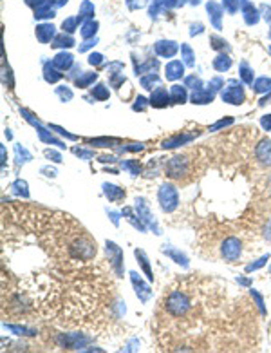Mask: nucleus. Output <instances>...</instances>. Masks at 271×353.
I'll return each mask as SVG.
<instances>
[{"mask_svg":"<svg viewBox=\"0 0 271 353\" xmlns=\"http://www.w3.org/2000/svg\"><path fill=\"white\" fill-rule=\"evenodd\" d=\"M255 156L261 160L264 165H271V142L270 140H262L255 148Z\"/></svg>","mask_w":271,"mask_h":353,"instance_id":"7","label":"nucleus"},{"mask_svg":"<svg viewBox=\"0 0 271 353\" xmlns=\"http://www.w3.org/2000/svg\"><path fill=\"white\" fill-rule=\"evenodd\" d=\"M92 14H94V4H90L89 0H83V4L80 6V16L78 18H90Z\"/></svg>","mask_w":271,"mask_h":353,"instance_id":"20","label":"nucleus"},{"mask_svg":"<svg viewBox=\"0 0 271 353\" xmlns=\"http://www.w3.org/2000/svg\"><path fill=\"white\" fill-rule=\"evenodd\" d=\"M188 168H190V165H188V158H185V156L172 158L170 162L167 163V174L170 178L185 176L186 172H188Z\"/></svg>","mask_w":271,"mask_h":353,"instance_id":"2","label":"nucleus"},{"mask_svg":"<svg viewBox=\"0 0 271 353\" xmlns=\"http://www.w3.org/2000/svg\"><path fill=\"white\" fill-rule=\"evenodd\" d=\"M96 29H98V22L87 20V22H83V26H81V36H83V38H90V36H94Z\"/></svg>","mask_w":271,"mask_h":353,"instance_id":"19","label":"nucleus"},{"mask_svg":"<svg viewBox=\"0 0 271 353\" xmlns=\"http://www.w3.org/2000/svg\"><path fill=\"white\" fill-rule=\"evenodd\" d=\"M101 60H103V56L101 54H98V52H92L89 56V64H92V66H98V64H101Z\"/></svg>","mask_w":271,"mask_h":353,"instance_id":"40","label":"nucleus"},{"mask_svg":"<svg viewBox=\"0 0 271 353\" xmlns=\"http://www.w3.org/2000/svg\"><path fill=\"white\" fill-rule=\"evenodd\" d=\"M243 13H244V20H246L248 26H253L259 22V11L255 10L253 4H250V2L243 4Z\"/></svg>","mask_w":271,"mask_h":353,"instance_id":"13","label":"nucleus"},{"mask_svg":"<svg viewBox=\"0 0 271 353\" xmlns=\"http://www.w3.org/2000/svg\"><path fill=\"white\" fill-rule=\"evenodd\" d=\"M183 71H185V66L179 60H174L167 66V78L168 80H177V78L183 76Z\"/></svg>","mask_w":271,"mask_h":353,"instance_id":"12","label":"nucleus"},{"mask_svg":"<svg viewBox=\"0 0 271 353\" xmlns=\"http://www.w3.org/2000/svg\"><path fill=\"white\" fill-rule=\"evenodd\" d=\"M7 330L14 332L16 335H34L33 330H27V328H24V326H13V324H9V326H7Z\"/></svg>","mask_w":271,"mask_h":353,"instance_id":"35","label":"nucleus"},{"mask_svg":"<svg viewBox=\"0 0 271 353\" xmlns=\"http://www.w3.org/2000/svg\"><path fill=\"white\" fill-rule=\"evenodd\" d=\"M80 22V18H67V20H63V24H62V28H63V31H67V33H72L74 29H76V24Z\"/></svg>","mask_w":271,"mask_h":353,"instance_id":"31","label":"nucleus"},{"mask_svg":"<svg viewBox=\"0 0 271 353\" xmlns=\"http://www.w3.org/2000/svg\"><path fill=\"white\" fill-rule=\"evenodd\" d=\"M52 48H72L74 46V40L71 36H65V34H60L54 38V42L51 44Z\"/></svg>","mask_w":271,"mask_h":353,"instance_id":"24","label":"nucleus"},{"mask_svg":"<svg viewBox=\"0 0 271 353\" xmlns=\"http://www.w3.org/2000/svg\"><path fill=\"white\" fill-rule=\"evenodd\" d=\"M92 94H94V98H98V100H107V98H109V91H107L103 86H96Z\"/></svg>","mask_w":271,"mask_h":353,"instance_id":"32","label":"nucleus"},{"mask_svg":"<svg viewBox=\"0 0 271 353\" xmlns=\"http://www.w3.org/2000/svg\"><path fill=\"white\" fill-rule=\"evenodd\" d=\"M136 102H138V104H134V109H136V110H143V109H145V102H147V100H145L143 96H138V100H136Z\"/></svg>","mask_w":271,"mask_h":353,"instance_id":"46","label":"nucleus"},{"mask_svg":"<svg viewBox=\"0 0 271 353\" xmlns=\"http://www.w3.org/2000/svg\"><path fill=\"white\" fill-rule=\"evenodd\" d=\"M51 2H54L56 6H63V4H67V0H51Z\"/></svg>","mask_w":271,"mask_h":353,"instance_id":"50","label":"nucleus"},{"mask_svg":"<svg viewBox=\"0 0 271 353\" xmlns=\"http://www.w3.org/2000/svg\"><path fill=\"white\" fill-rule=\"evenodd\" d=\"M98 78V74L96 72H89V74H85V76H81V78H78L76 80V86L78 87H87V86H90L92 82Z\"/></svg>","mask_w":271,"mask_h":353,"instance_id":"29","label":"nucleus"},{"mask_svg":"<svg viewBox=\"0 0 271 353\" xmlns=\"http://www.w3.org/2000/svg\"><path fill=\"white\" fill-rule=\"evenodd\" d=\"M255 91L257 92H266V91H271V78H259L257 82H255Z\"/></svg>","mask_w":271,"mask_h":353,"instance_id":"27","label":"nucleus"},{"mask_svg":"<svg viewBox=\"0 0 271 353\" xmlns=\"http://www.w3.org/2000/svg\"><path fill=\"white\" fill-rule=\"evenodd\" d=\"M103 190H105V196L109 198L110 201H119L125 198V190L123 188H119L116 185H109V183H105L103 185Z\"/></svg>","mask_w":271,"mask_h":353,"instance_id":"14","label":"nucleus"},{"mask_svg":"<svg viewBox=\"0 0 271 353\" xmlns=\"http://www.w3.org/2000/svg\"><path fill=\"white\" fill-rule=\"evenodd\" d=\"M154 49H156V52L159 56L170 58L177 52V44L176 42H157L156 46H154Z\"/></svg>","mask_w":271,"mask_h":353,"instance_id":"8","label":"nucleus"},{"mask_svg":"<svg viewBox=\"0 0 271 353\" xmlns=\"http://www.w3.org/2000/svg\"><path fill=\"white\" fill-rule=\"evenodd\" d=\"M130 279H132V284H134V288H136L138 297L141 299L143 302H147L148 297H150V288H148L147 284L141 281V277H139L136 272H130Z\"/></svg>","mask_w":271,"mask_h":353,"instance_id":"6","label":"nucleus"},{"mask_svg":"<svg viewBox=\"0 0 271 353\" xmlns=\"http://www.w3.org/2000/svg\"><path fill=\"white\" fill-rule=\"evenodd\" d=\"M74 154H78L80 158H85V160H90V158L94 156L90 150H83V148H74Z\"/></svg>","mask_w":271,"mask_h":353,"instance_id":"39","label":"nucleus"},{"mask_svg":"<svg viewBox=\"0 0 271 353\" xmlns=\"http://www.w3.org/2000/svg\"><path fill=\"white\" fill-rule=\"evenodd\" d=\"M121 167L127 168V170H130V172L134 174V176H138V174H139V165H138V162H123V163H121Z\"/></svg>","mask_w":271,"mask_h":353,"instance_id":"36","label":"nucleus"},{"mask_svg":"<svg viewBox=\"0 0 271 353\" xmlns=\"http://www.w3.org/2000/svg\"><path fill=\"white\" fill-rule=\"evenodd\" d=\"M161 84V80H159V76L157 74H148V76L141 78V87H145V89H154L152 86H159Z\"/></svg>","mask_w":271,"mask_h":353,"instance_id":"26","label":"nucleus"},{"mask_svg":"<svg viewBox=\"0 0 271 353\" xmlns=\"http://www.w3.org/2000/svg\"><path fill=\"white\" fill-rule=\"evenodd\" d=\"M270 38H271V31H270Z\"/></svg>","mask_w":271,"mask_h":353,"instance_id":"52","label":"nucleus"},{"mask_svg":"<svg viewBox=\"0 0 271 353\" xmlns=\"http://www.w3.org/2000/svg\"><path fill=\"white\" fill-rule=\"evenodd\" d=\"M210 40L214 42V44H212V48H214V49H221V48H224V46H226V42H224V40H221V38H217V36H212Z\"/></svg>","mask_w":271,"mask_h":353,"instance_id":"42","label":"nucleus"},{"mask_svg":"<svg viewBox=\"0 0 271 353\" xmlns=\"http://www.w3.org/2000/svg\"><path fill=\"white\" fill-rule=\"evenodd\" d=\"M181 51H183V54H185V62H186V66H194V52H192V49L188 48V46H183L181 48Z\"/></svg>","mask_w":271,"mask_h":353,"instance_id":"33","label":"nucleus"},{"mask_svg":"<svg viewBox=\"0 0 271 353\" xmlns=\"http://www.w3.org/2000/svg\"><path fill=\"white\" fill-rule=\"evenodd\" d=\"M11 190H13V194H18V196L22 198H27L29 196V190H27V183L25 182H14L13 185H11Z\"/></svg>","mask_w":271,"mask_h":353,"instance_id":"25","label":"nucleus"},{"mask_svg":"<svg viewBox=\"0 0 271 353\" xmlns=\"http://www.w3.org/2000/svg\"><path fill=\"white\" fill-rule=\"evenodd\" d=\"M252 296H253V297H255V301H257V306H259V310H261V312H262V314H266V312H264V301H262V297H261V296H259L257 292H253V290H252Z\"/></svg>","mask_w":271,"mask_h":353,"instance_id":"41","label":"nucleus"},{"mask_svg":"<svg viewBox=\"0 0 271 353\" xmlns=\"http://www.w3.org/2000/svg\"><path fill=\"white\" fill-rule=\"evenodd\" d=\"M172 100L177 102V104H185L186 100V89L181 86H174L172 87Z\"/></svg>","mask_w":271,"mask_h":353,"instance_id":"23","label":"nucleus"},{"mask_svg":"<svg viewBox=\"0 0 271 353\" xmlns=\"http://www.w3.org/2000/svg\"><path fill=\"white\" fill-rule=\"evenodd\" d=\"M72 62H74L72 54H69V52H60V54H56L54 60H52V67H56L60 71H65V69H69V67L72 66Z\"/></svg>","mask_w":271,"mask_h":353,"instance_id":"9","label":"nucleus"},{"mask_svg":"<svg viewBox=\"0 0 271 353\" xmlns=\"http://www.w3.org/2000/svg\"><path fill=\"white\" fill-rule=\"evenodd\" d=\"M43 72H45V74H43V76H45V80L51 82V84H52V82H56V80H60V78H62V74H60V72H56L54 69H51L49 66H45Z\"/></svg>","mask_w":271,"mask_h":353,"instance_id":"30","label":"nucleus"},{"mask_svg":"<svg viewBox=\"0 0 271 353\" xmlns=\"http://www.w3.org/2000/svg\"><path fill=\"white\" fill-rule=\"evenodd\" d=\"M262 11H264V18L271 20V8H268V6H262Z\"/></svg>","mask_w":271,"mask_h":353,"instance_id":"49","label":"nucleus"},{"mask_svg":"<svg viewBox=\"0 0 271 353\" xmlns=\"http://www.w3.org/2000/svg\"><path fill=\"white\" fill-rule=\"evenodd\" d=\"M56 92L62 96L63 100H71V98H72V91H69V89H63V87H62V89H58Z\"/></svg>","mask_w":271,"mask_h":353,"instance_id":"43","label":"nucleus"},{"mask_svg":"<svg viewBox=\"0 0 271 353\" xmlns=\"http://www.w3.org/2000/svg\"><path fill=\"white\" fill-rule=\"evenodd\" d=\"M45 156H47V158H52V162H56V163L62 162L60 154H58V152H52V150H45Z\"/></svg>","mask_w":271,"mask_h":353,"instance_id":"47","label":"nucleus"},{"mask_svg":"<svg viewBox=\"0 0 271 353\" xmlns=\"http://www.w3.org/2000/svg\"><path fill=\"white\" fill-rule=\"evenodd\" d=\"M221 252H223V258L226 259V261H235V259H239V256H241V241H239L237 238H228L223 243Z\"/></svg>","mask_w":271,"mask_h":353,"instance_id":"4","label":"nucleus"},{"mask_svg":"<svg viewBox=\"0 0 271 353\" xmlns=\"http://www.w3.org/2000/svg\"><path fill=\"white\" fill-rule=\"evenodd\" d=\"M52 36H54V26L42 24V26H38V28H36V38H38L42 44L51 42Z\"/></svg>","mask_w":271,"mask_h":353,"instance_id":"11","label":"nucleus"},{"mask_svg":"<svg viewBox=\"0 0 271 353\" xmlns=\"http://www.w3.org/2000/svg\"><path fill=\"white\" fill-rule=\"evenodd\" d=\"M163 252L167 254L168 258H172L174 261L177 262V264H183V266H188V259L183 256V254H179L177 250H172V248H165Z\"/></svg>","mask_w":271,"mask_h":353,"instance_id":"22","label":"nucleus"},{"mask_svg":"<svg viewBox=\"0 0 271 353\" xmlns=\"http://www.w3.org/2000/svg\"><path fill=\"white\" fill-rule=\"evenodd\" d=\"M214 67L217 71H226V69L232 67V58L226 56V54H219V56L214 60Z\"/></svg>","mask_w":271,"mask_h":353,"instance_id":"18","label":"nucleus"},{"mask_svg":"<svg viewBox=\"0 0 271 353\" xmlns=\"http://www.w3.org/2000/svg\"><path fill=\"white\" fill-rule=\"evenodd\" d=\"M51 129H54L56 132H60L62 136H65V138H69V140H76V136H72V134H69V132H65L63 129H60V127H56V125H51Z\"/></svg>","mask_w":271,"mask_h":353,"instance_id":"44","label":"nucleus"},{"mask_svg":"<svg viewBox=\"0 0 271 353\" xmlns=\"http://www.w3.org/2000/svg\"><path fill=\"white\" fill-rule=\"evenodd\" d=\"M136 258L139 259V262H141V266H143V270H145V274H147V277L148 279H150V281H152L154 279V276H152V270H150V266H148V259H147V256H145V252H143V250H136Z\"/></svg>","mask_w":271,"mask_h":353,"instance_id":"21","label":"nucleus"},{"mask_svg":"<svg viewBox=\"0 0 271 353\" xmlns=\"http://www.w3.org/2000/svg\"><path fill=\"white\" fill-rule=\"evenodd\" d=\"M208 13L212 14V22L217 29H221V13H223V8L219 4H215V2H210L208 6Z\"/></svg>","mask_w":271,"mask_h":353,"instance_id":"16","label":"nucleus"},{"mask_svg":"<svg viewBox=\"0 0 271 353\" xmlns=\"http://www.w3.org/2000/svg\"><path fill=\"white\" fill-rule=\"evenodd\" d=\"M159 203H161L163 210L167 212H172V210L177 208V203H179V198H177V190L172 185L165 183V185L159 188Z\"/></svg>","mask_w":271,"mask_h":353,"instance_id":"1","label":"nucleus"},{"mask_svg":"<svg viewBox=\"0 0 271 353\" xmlns=\"http://www.w3.org/2000/svg\"><path fill=\"white\" fill-rule=\"evenodd\" d=\"M194 138V134H177V136H174V138L167 140L165 144H163V147L165 148H172V147H177V145H183V144H188L190 140Z\"/></svg>","mask_w":271,"mask_h":353,"instance_id":"15","label":"nucleus"},{"mask_svg":"<svg viewBox=\"0 0 271 353\" xmlns=\"http://www.w3.org/2000/svg\"><path fill=\"white\" fill-rule=\"evenodd\" d=\"M230 124H232V120H221V122H217L214 127H210V130H217V129H221V127H224V125H230Z\"/></svg>","mask_w":271,"mask_h":353,"instance_id":"45","label":"nucleus"},{"mask_svg":"<svg viewBox=\"0 0 271 353\" xmlns=\"http://www.w3.org/2000/svg\"><path fill=\"white\" fill-rule=\"evenodd\" d=\"M107 254H109L110 264H112V268H114V272L121 274V259H123V252H121L114 243L107 241Z\"/></svg>","mask_w":271,"mask_h":353,"instance_id":"5","label":"nucleus"},{"mask_svg":"<svg viewBox=\"0 0 271 353\" xmlns=\"http://www.w3.org/2000/svg\"><path fill=\"white\" fill-rule=\"evenodd\" d=\"M268 51H270V54H271V46H270V48H268Z\"/></svg>","mask_w":271,"mask_h":353,"instance_id":"51","label":"nucleus"},{"mask_svg":"<svg viewBox=\"0 0 271 353\" xmlns=\"http://www.w3.org/2000/svg\"><path fill=\"white\" fill-rule=\"evenodd\" d=\"M241 78L246 82L248 86H252V84H253V74H252V71H250L248 64H244V62L241 64Z\"/></svg>","mask_w":271,"mask_h":353,"instance_id":"28","label":"nucleus"},{"mask_svg":"<svg viewBox=\"0 0 271 353\" xmlns=\"http://www.w3.org/2000/svg\"><path fill=\"white\" fill-rule=\"evenodd\" d=\"M212 100H214V92H210V91H201V89H197V91L192 94V102H194V104H210Z\"/></svg>","mask_w":271,"mask_h":353,"instance_id":"17","label":"nucleus"},{"mask_svg":"<svg viewBox=\"0 0 271 353\" xmlns=\"http://www.w3.org/2000/svg\"><path fill=\"white\" fill-rule=\"evenodd\" d=\"M262 127L266 130H271V116H264L262 118Z\"/></svg>","mask_w":271,"mask_h":353,"instance_id":"48","label":"nucleus"},{"mask_svg":"<svg viewBox=\"0 0 271 353\" xmlns=\"http://www.w3.org/2000/svg\"><path fill=\"white\" fill-rule=\"evenodd\" d=\"M150 105H154V107H167L168 105V92L167 89H156V91L152 92V96H150Z\"/></svg>","mask_w":271,"mask_h":353,"instance_id":"10","label":"nucleus"},{"mask_svg":"<svg viewBox=\"0 0 271 353\" xmlns=\"http://www.w3.org/2000/svg\"><path fill=\"white\" fill-rule=\"evenodd\" d=\"M118 140H107V138H101V140H89V144L92 145H98V147H112V144H116Z\"/></svg>","mask_w":271,"mask_h":353,"instance_id":"34","label":"nucleus"},{"mask_svg":"<svg viewBox=\"0 0 271 353\" xmlns=\"http://www.w3.org/2000/svg\"><path fill=\"white\" fill-rule=\"evenodd\" d=\"M186 86L188 87L195 86V91H197V89H201V80L199 78H195V76H188L186 78Z\"/></svg>","mask_w":271,"mask_h":353,"instance_id":"38","label":"nucleus"},{"mask_svg":"<svg viewBox=\"0 0 271 353\" xmlns=\"http://www.w3.org/2000/svg\"><path fill=\"white\" fill-rule=\"evenodd\" d=\"M268 259H270V256H264V258H262V259H259L257 262H253V264H248V266H246V270H248V272H252V270H257V268L264 266V264H266V261H268Z\"/></svg>","mask_w":271,"mask_h":353,"instance_id":"37","label":"nucleus"},{"mask_svg":"<svg viewBox=\"0 0 271 353\" xmlns=\"http://www.w3.org/2000/svg\"><path fill=\"white\" fill-rule=\"evenodd\" d=\"M223 100L228 102V104H233V105H239L244 102V91L241 84H237L235 80H232L228 84V87L223 91Z\"/></svg>","mask_w":271,"mask_h":353,"instance_id":"3","label":"nucleus"}]
</instances>
